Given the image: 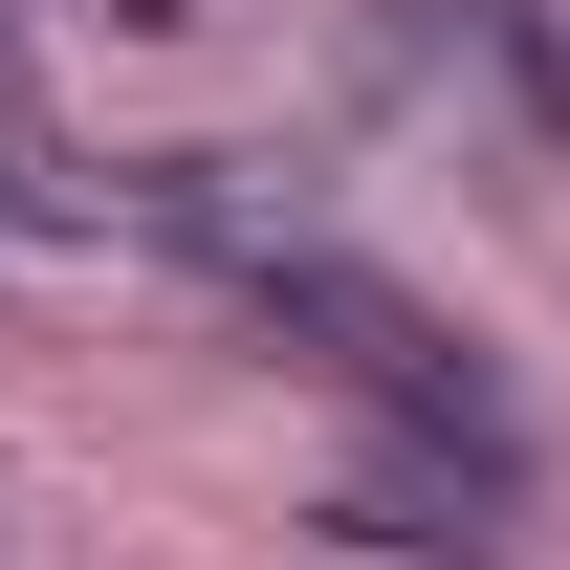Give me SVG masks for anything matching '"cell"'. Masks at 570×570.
<instances>
[{"label": "cell", "instance_id": "1", "mask_svg": "<svg viewBox=\"0 0 570 570\" xmlns=\"http://www.w3.org/2000/svg\"><path fill=\"white\" fill-rule=\"evenodd\" d=\"M417 45H461V67H504V110L570 154V22L549 0H417Z\"/></svg>", "mask_w": 570, "mask_h": 570}]
</instances>
